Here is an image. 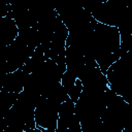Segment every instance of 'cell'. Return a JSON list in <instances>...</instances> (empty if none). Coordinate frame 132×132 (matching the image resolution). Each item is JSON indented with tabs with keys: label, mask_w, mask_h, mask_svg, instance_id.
Listing matches in <instances>:
<instances>
[{
	"label": "cell",
	"mask_w": 132,
	"mask_h": 132,
	"mask_svg": "<svg viewBox=\"0 0 132 132\" xmlns=\"http://www.w3.org/2000/svg\"><path fill=\"white\" fill-rule=\"evenodd\" d=\"M60 103L42 97L35 107L36 127L42 132H56L59 120Z\"/></svg>",
	"instance_id": "cell-1"
}]
</instances>
